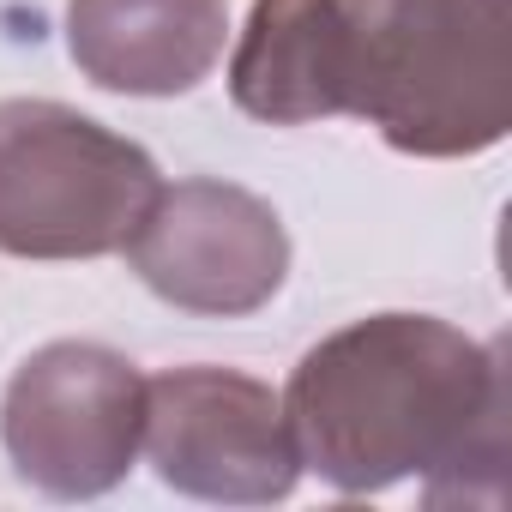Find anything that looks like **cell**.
Listing matches in <instances>:
<instances>
[{
  "instance_id": "cell-6",
  "label": "cell",
  "mask_w": 512,
  "mask_h": 512,
  "mask_svg": "<svg viewBox=\"0 0 512 512\" xmlns=\"http://www.w3.org/2000/svg\"><path fill=\"white\" fill-rule=\"evenodd\" d=\"M139 284L181 314L235 320L266 308L290 272V235L278 211L229 181L157 187L133 241L121 247Z\"/></svg>"
},
{
  "instance_id": "cell-7",
  "label": "cell",
  "mask_w": 512,
  "mask_h": 512,
  "mask_svg": "<svg viewBox=\"0 0 512 512\" xmlns=\"http://www.w3.org/2000/svg\"><path fill=\"white\" fill-rule=\"evenodd\" d=\"M223 0H67L73 67L121 97H181L223 61Z\"/></svg>"
},
{
  "instance_id": "cell-8",
  "label": "cell",
  "mask_w": 512,
  "mask_h": 512,
  "mask_svg": "<svg viewBox=\"0 0 512 512\" xmlns=\"http://www.w3.org/2000/svg\"><path fill=\"white\" fill-rule=\"evenodd\" d=\"M229 97L272 127L332 121L350 103L344 7L338 0H253L229 55Z\"/></svg>"
},
{
  "instance_id": "cell-3",
  "label": "cell",
  "mask_w": 512,
  "mask_h": 512,
  "mask_svg": "<svg viewBox=\"0 0 512 512\" xmlns=\"http://www.w3.org/2000/svg\"><path fill=\"white\" fill-rule=\"evenodd\" d=\"M157 187V163L103 121L49 97L0 103V253L13 260L121 253Z\"/></svg>"
},
{
  "instance_id": "cell-5",
  "label": "cell",
  "mask_w": 512,
  "mask_h": 512,
  "mask_svg": "<svg viewBox=\"0 0 512 512\" xmlns=\"http://www.w3.org/2000/svg\"><path fill=\"white\" fill-rule=\"evenodd\" d=\"M139 452L175 494L266 506L302 476L284 398L235 368H169L145 380Z\"/></svg>"
},
{
  "instance_id": "cell-1",
  "label": "cell",
  "mask_w": 512,
  "mask_h": 512,
  "mask_svg": "<svg viewBox=\"0 0 512 512\" xmlns=\"http://www.w3.org/2000/svg\"><path fill=\"white\" fill-rule=\"evenodd\" d=\"M296 458L344 494L428 476V500H506V356L434 314H374L302 356L284 392Z\"/></svg>"
},
{
  "instance_id": "cell-2",
  "label": "cell",
  "mask_w": 512,
  "mask_h": 512,
  "mask_svg": "<svg viewBox=\"0 0 512 512\" xmlns=\"http://www.w3.org/2000/svg\"><path fill=\"white\" fill-rule=\"evenodd\" d=\"M350 103L404 157H476L512 127V0H338Z\"/></svg>"
},
{
  "instance_id": "cell-4",
  "label": "cell",
  "mask_w": 512,
  "mask_h": 512,
  "mask_svg": "<svg viewBox=\"0 0 512 512\" xmlns=\"http://www.w3.org/2000/svg\"><path fill=\"white\" fill-rule=\"evenodd\" d=\"M139 434L145 374L103 344H43L0 398V446L31 488L55 500L109 494L133 470Z\"/></svg>"
}]
</instances>
